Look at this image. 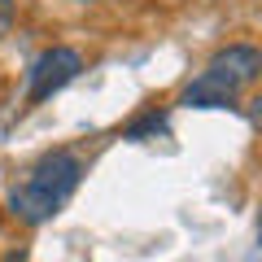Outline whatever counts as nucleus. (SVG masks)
I'll list each match as a JSON object with an SVG mask.
<instances>
[{
  "instance_id": "f03ea898",
  "label": "nucleus",
  "mask_w": 262,
  "mask_h": 262,
  "mask_svg": "<svg viewBox=\"0 0 262 262\" xmlns=\"http://www.w3.org/2000/svg\"><path fill=\"white\" fill-rule=\"evenodd\" d=\"M83 70V57L75 53V48H66V44H57V48H48V53H39L35 57V66H31V88H27V101L31 105H44L53 92H61L70 79Z\"/></svg>"
},
{
  "instance_id": "0eeeda50",
  "label": "nucleus",
  "mask_w": 262,
  "mask_h": 262,
  "mask_svg": "<svg viewBox=\"0 0 262 262\" xmlns=\"http://www.w3.org/2000/svg\"><path fill=\"white\" fill-rule=\"evenodd\" d=\"M5 262H22V249H13V253H9V258H5Z\"/></svg>"
},
{
  "instance_id": "7ed1b4c3",
  "label": "nucleus",
  "mask_w": 262,
  "mask_h": 262,
  "mask_svg": "<svg viewBox=\"0 0 262 262\" xmlns=\"http://www.w3.org/2000/svg\"><path fill=\"white\" fill-rule=\"evenodd\" d=\"M258 70H262V53H258L253 44L219 48V53L210 57V66H206V75L223 79V83H227V88H236V92H241L245 83H253V79H258Z\"/></svg>"
},
{
  "instance_id": "20e7f679",
  "label": "nucleus",
  "mask_w": 262,
  "mask_h": 262,
  "mask_svg": "<svg viewBox=\"0 0 262 262\" xmlns=\"http://www.w3.org/2000/svg\"><path fill=\"white\" fill-rule=\"evenodd\" d=\"M184 105H192V110H232L236 88H227L223 79H214V75H201L196 83H188Z\"/></svg>"
},
{
  "instance_id": "39448f33",
  "label": "nucleus",
  "mask_w": 262,
  "mask_h": 262,
  "mask_svg": "<svg viewBox=\"0 0 262 262\" xmlns=\"http://www.w3.org/2000/svg\"><path fill=\"white\" fill-rule=\"evenodd\" d=\"M158 131H166V114L162 110H149V114H140L136 122H127V140H144V136H158Z\"/></svg>"
},
{
  "instance_id": "423d86ee",
  "label": "nucleus",
  "mask_w": 262,
  "mask_h": 262,
  "mask_svg": "<svg viewBox=\"0 0 262 262\" xmlns=\"http://www.w3.org/2000/svg\"><path fill=\"white\" fill-rule=\"evenodd\" d=\"M13 13H18V5L13 0H0V39L13 31Z\"/></svg>"
},
{
  "instance_id": "f257e3e1",
  "label": "nucleus",
  "mask_w": 262,
  "mask_h": 262,
  "mask_svg": "<svg viewBox=\"0 0 262 262\" xmlns=\"http://www.w3.org/2000/svg\"><path fill=\"white\" fill-rule=\"evenodd\" d=\"M79 175H83V166H79L75 153H44V158L35 162V170L27 175V184L13 188L9 196V210L22 219V223H44V219H53L57 210L70 201V192L79 188Z\"/></svg>"
}]
</instances>
